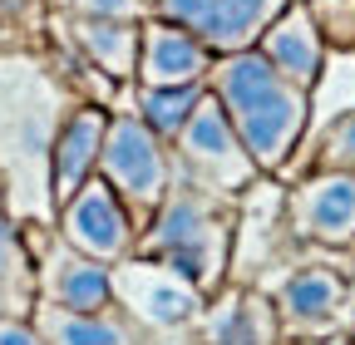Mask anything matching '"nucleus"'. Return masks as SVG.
I'll use <instances>...</instances> for the list:
<instances>
[{"label": "nucleus", "mask_w": 355, "mask_h": 345, "mask_svg": "<svg viewBox=\"0 0 355 345\" xmlns=\"http://www.w3.org/2000/svg\"><path fill=\"white\" fill-rule=\"evenodd\" d=\"M69 109V84L40 55L0 50V197L15 222H55L50 148Z\"/></svg>", "instance_id": "obj_1"}, {"label": "nucleus", "mask_w": 355, "mask_h": 345, "mask_svg": "<svg viewBox=\"0 0 355 345\" xmlns=\"http://www.w3.org/2000/svg\"><path fill=\"white\" fill-rule=\"evenodd\" d=\"M207 94L227 109L242 148L261 172H277L306 134V89L282 79L257 45L237 55H217L207 74Z\"/></svg>", "instance_id": "obj_2"}, {"label": "nucleus", "mask_w": 355, "mask_h": 345, "mask_svg": "<svg viewBox=\"0 0 355 345\" xmlns=\"http://www.w3.org/2000/svg\"><path fill=\"white\" fill-rule=\"evenodd\" d=\"M133 256L173 267L202 296H217L222 272L232 262V197L212 193L193 178H173L163 207L133 242Z\"/></svg>", "instance_id": "obj_3"}, {"label": "nucleus", "mask_w": 355, "mask_h": 345, "mask_svg": "<svg viewBox=\"0 0 355 345\" xmlns=\"http://www.w3.org/2000/svg\"><path fill=\"white\" fill-rule=\"evenodd\" d=\"M99 178L119 193L133 227L144 232L173 188V158L139 114H109L104 148H99Z\"/></svg>", "instance_id": "obj_4"}, {"label": "nucleus", "mask_w": 355, "mask_h": 345, "mask_svg": "<svg viewBox=\"0 0 355 345\" xmlns=\"http://www.w3.org/2000/svg\"><path fill=\"white\" fill-rule=\"evenodd\" d=\"M173 143H178L183 178H193V183H202V188H212V193L237 197V193H247V188L257 183V172H261V168L252 163V153L242 148L227 109H222L212 94L198 99L193 118L183 123V134H178Z\"/></svg>", "instance_id": "obj_5"}, {"label": "nucleus", "mask_w": 355, "mask_h": 345, "mask_svg": "<svg viewBox=\"0 0 355 345\" xmlns=\"http://www.w3.org/2000/svg\"><path fill=\"white\" fill-rule=\"evenodd\" d=\"M109 281H114V306L133 326L158 330V335L183 330L207 311V296L193 281H183L163 262H148V256H123V262H114Z\"/></svg>", "instance_id": "obj_6"}, {"label": "nucleus", "mask_w": 355, "mask_h": 345, "mask_svg": "<svg viewBox=\"0 0 355 345\" xmlns=\"http://www.w3.org/2000/svg\"><path fill=\"white\" fill-rule=\"evenodd\" d=\"M55 232H60L74 251L94 256V262H104V267L133 256V242H139V227H133L128 207L119 202V193L99 178V172H94V178H89L74 197H64V202L55 207Z\"/></svg>", "instance_id": "obj_7"}, {"label": "nucleus", "mask_w": 355, "mask_h": 345, "mask_svg": "<svg viewBox=\"0 0 355 345\" xmlns=\"http://www.w3.org/2000/svg\"><path fill=\"white\" fill-rule=\"evenodd\" d=\"M286 222L301 242H355V172H316V178L296 183L286 197Z\"/></svg>", "instance_id": "obj_8"}, {"label": "nucleus", "mask_w": 355, "mask_h": 345, "mask_svg": "<svg viewBox=\"0 0 355 345\" xmlns=\"http://www.w3.org/2000/svg\"><path fill=\"white\" fill-rule=\"evenodd\" d=\"M212 50L188 30V25H173V20H144L139 30V84L148 89H168V84H207L212 74Z\"/></svg>", "instance_id": "obj_9"}, {"label": "nucleus", "mask_w": 355, "mask_h": 345, "mask_svg": "<svg viewBox=\"0 0 355 345\" xmlns=\"http://www.w3.org/2000/svg\"><path fill=\"white\" fill-rule=\"evenodd\" d=\"M345 316V276L331 267H301L286 276L277 296V326L291 340H316L331 335Z\"/></svg>", "instance_id": "obj_10"}, {"label": "nucleus", "mask_w": 355, "mask_h": 345, "mask_svg": "<svg viewBox=\"0 0 355 345\" xmlns=\"http://www.w3.org/2000/svg\"><path fill=\"white\" fill-rule=\"evenodd\" d=\"M104 128H109V114L99 104H74L64 114L60 134H55V148H50V197H55V207L64 197H74L99 172Z\"/></svg>", "instance_id": "obj_11"}, {"label": "nucleus", "mask_w": 355, "mask_h": 345, "mask_svg": "<svg viewBox=\"0 0 355 345\" xmlns=\"http://www.w3.org/2000/svg\"><path fill=\"white\" fill-rule=\"evenodd\" d=\"M257 50L272 60V69H277L282 79H291L296 89H306V94L316 89L321 74H326V45H321L316 25H311L306 6H286L272 25L261 30Z\"/></svg>", "instance_id": "obj_12"}, {"label": "nucleus", "mask_w": 355, "mask_h": 345, "mask_svg": "<svg viewBox=\"0 0 355 345\" xmlns=\"http://www.w3.org/2000/svg\"><path fill=\"white\" fill-rule=\"evenodd\" d=\"M139 30H144V20H94V15L69 10V45L104 79L139 74Z\"/></svg>", "instance_id": "obj_13"}, {"label": "nucleus", "mask_w": 355, "mask_h": 345, "mask_svg": "<svg viewBox=\"0 0 355 345\" xmlns=\"http://www.w3.org/2000/svg\"><path fill=\"white\" fill-rule=\"evenodd\" d=\"M291 0H212L207 15L193 25V35L212 55H237V50H252L261 30L272 25Z\"/></svg>", "instance_id": "obj_14"}, {"label": "nucleus", "mask_w": 355, "mask_h": 345, "mask_svg": "<svg viewBox=\"0 0 355 345\" xmlns=\"http://www.w3.org/2000/svg\"><path fill=\"white\" fill-rule=\"evenodd\" d=\"M30 321L40 330L44 345H139V330L133 321H123V311H64V306H44L35 301Z\"/></svg>", "instance_id": "obj_15"}, {"label": "nucleus", "mask_w": 355, "mask_h": 345, "mask_svg": "<svg viewBox=\"0 0 355 345\" xmlns=\"http://www.w3.org/2000/svg\"><path fill=\"white\" fill-rule=\"evenodd\" d=\"M198 345H277L282 326H277V306L261 301L257 291H242L232 301H222L217 311L198 316Z\"/></svg>", "instance_id": "obj_16"}, {"label": "nucleus", "mask_w": 355, "mask_h": 345, "mask_svg": "<svg viewBox=\"0 0 355 345\" xmlns=\"http://www.w3.org/2000/svg\"><path fill=\"white\" fill-rule=\"evenodd\" d=\"M202 94H207V84H168V89H148V84H139L133 109H123V114H139L163 143H173L178 134H183V123L193 118V109H198Z\"/></svg>", "instance_id": "obj_17"}, {"label": "nucleus", "mask_w": 355, "mask_h": 345, "mask_svg": "<svg viewBox=\"0 0 355 345\" xmlns=\"http://www.w3.org/2000/svg\"><path fill=\"white\" fill-rule=\"evenodd\" d=\"M306 15L326 50L355 55V0H306Z\"/></svg>", "instance_id": "obj_18"}, {"label": "nucleus", "mask_w": 355, "mask_h": 345, "mask_svg": "<svg viewBox=\"0 0 355 345\" xmlns=\"http://www.w3.org/2000/svg\"><path fill=\"white\" fill-rule=\"evenodd\" d=\"M316 163H321V172H355V109L326 128V143H321Z\"/></svg>", "instance_id": "obj_19"}, {"label": "nucleus", "mask_w": 355, "mask_h": 345, "mask_svg": "<svg viewBox=\"0 0 355 345\" xmlns=\"http://www.w3.org/2000/svg\"><path fill=\"white\" fill-rule=\"evenodd\" d=\"M69 10L94 20H144L148 0H69Z\"/></svg>", "instance_id": "obj_20"}, {"label": "nucleus", "mask_w": 355, "mask_h": 345, "mask_svg": "<svg viewBox=\"0 0 355 345\" xmlns=\"http://www.w3.org/2000/svg\"><path fill=\"white\" fill-rule=\"evenodd\" d=\"M153 6H158V20H173V25H188L193 30L207 15L212 0H153Z\"/></svg>", "instance_id": "obj_21"}, {"label": "nucleus", "mask_w": 355, "mask_h": 345, "mask_svg": "<svg viewBox=\"0 0 355 345\" xmlns=\"http://www.w3.org/2000/svg\"><path fill=\"white\" fill-rule=\"evenodd\" d=\"M0 345H44L30 316H0Z\"/></svg>", "instance_id": "obj_22"}, {"label": "nucleus", "mask_w": 355, "mask_h": 345, "mask_svg": "<svg viewBox=\"0 0 355 345\" xmlns=\"http://www.w3.org/2000/svg\"><path fill=\"white\" fill-rule=\"evenodd\" d=\"M296 345H311V340H296Z\"/></svg>", "instance_id": "obj_23"}, {"label": "nucleus", "mask_w": 355, "mask_h": 345, "mask_svg": "<svg viewBox=\"0 0 355 345\" xmlns=\"http://www.w3.org/2000/svg\"><path fill=\"white\" fill-rule=\"evenodd\" d=\"M350 345H355V335H350Z\"/></svg>", "instance_id": "obj_24"}]
</instances>
